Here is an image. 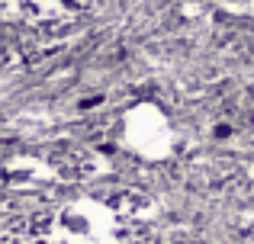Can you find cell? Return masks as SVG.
<instances>
[{"label": "cell", "mask_w": 254, "mask_h": 244, "mask_svg": "<svg viewBox=\"0 0 254 244\" xmlns=\"http://www.w3.org/2000/svg\"><path fill=\"white\" fill-rule=\"evenodd\" d=\"M251 132H254V122H251Z\"/></svg>", "instance_id": "cell-4"}, {"label": "cell", "mask_w": 254, "mask_h": 244, "mask_svg": "<svg viewBox=\"0 0 254 244\" xmlns=\"http://www.w3.org/2000/svg\"><path fill=\"white\" fill-rule=\"evenodd\" d=\"M113 206H116L119 215H123V222H138V219H148L151 215V202L145 199V196H138V193H123Z\"/></svg>", "instance_id": "cell-3"}, {"label": "cell", "mask_w": 254, "mask_h": 244, "mask_svg": "<svg viewBox=\"0 0 254 244\" xmlns=\"http://www.w3.org/2000/svg\"><path fill=\"white\" fill-rule=\"evenodd\" d=\"M52 235L58 244H119L123 215L103 199H68L52 215Z\"/></svg>", "instance_id": "cell-1"}, {"label": "cell", "mask_w": 254, "mask_h": 244, "mask_svg": "<svg viewBox=\"0 0 254 244\" xmlns=\"http://www.w3.org/2000/svg\"><path fill=\"white\" fill-rule=\"evenodd\" d=\"M123 145L138 161L161 164L177 148V129L158 103L142 100V103H132L123 116Z\"/></svg>", "instance_id": "cell-2"}]
</instances>
